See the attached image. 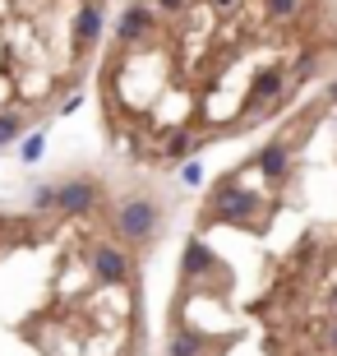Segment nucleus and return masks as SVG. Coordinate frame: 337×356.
<instances>
[{
    "label": "nucleus",
    "mask_w": 337,
    "mask_h": 356,
    "mask_svg": "<svg viewBox=\"0 0 337 356\" xmlns=\"http://www.w3.org/2000/svg\"><path fill=\"white\" fill-rule=\"evenodd\" d=\"M111 0H0V153L92 88Z\"/></svg>",
    "instance_id": "obj_4"
},
{
    "label": "nucleus",
    "mask_w": 337,
    "mask_h": 356,
    "mask_svg": "<svg viewBox=\"0 0 337 356\" xmlns=\"http://www.w3.org/2000/svg\"><path fill=\"white\" fill-rule=\"evenodd\" d=\"M337 79V0H130L92 74L106 148L176 172L254 139Z\"/></svg>",
    "instance_id": "obj_2"
},
{
    "label": "nucleus",
    "mask_w": 337,
    "mask_h": 356,
    "mask_svg": "<svg viewBox=\"0 0 337 356\" xmlns=\"http://www.w3.org/2000/svg\"><path fill=\"white\" fill-rule=\"evenodd\" d=\"M157 213L97 176L0 199V356H148Z\"/></svg>",
    "instance_id": "obj_3"
},
{
    "label": "nucleus",
    "mask_w": 337,
    "mask_h": 356,
    "mask_svg": "<svg viewBox=\"0 0 337 356\" xmlns=\"http://www.w3.org/2000/svg\"><path fill=\"white\" fill-rule=\"evenodd\" d=\"M162 356H337V79L204 185Z\"/></svg>",
    "instance_id": "obj_1"
}]
</instances>
